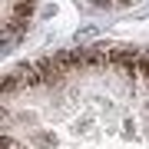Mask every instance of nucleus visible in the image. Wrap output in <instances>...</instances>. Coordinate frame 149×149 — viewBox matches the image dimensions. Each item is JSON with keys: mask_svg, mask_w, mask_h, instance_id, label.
<instances>
[{"mask_svg": "<svg viewBox=\"0 0 149 149\" xmlns=\"http://www.w3.org/2000/svg\"><path fill=\"white\" fill-rule=\"evenodd\" d=\"M3 149H27V146H23V143H17V139H10V136H7V139H3Z\"/></svg>", "mask_w": 149, "mask_h": 149, "instance_id": "obj_1", "label": "nucleus"}, {"mask_svg": "<svg viewBox=\"0 0 149 149\" xmlns=\"http://www.w3.org/2000/svg\"><path fill=\"white\" fill-rule=\"evenodd\" d=\"M123 3H129V0H123Z\"/></svg>", "mask_w": 149, "mask_h": 149, "instance_id": "obj_2", "label": "nucleus"}]
</instances>
